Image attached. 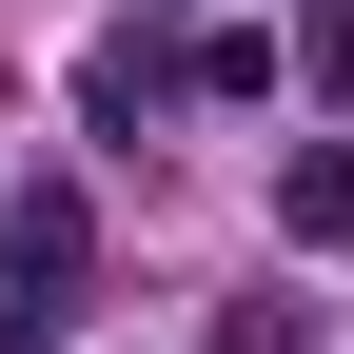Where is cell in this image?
I'll list each match as a JSON object with an SVG mask.
<instances>
[{"mask_svg": "<svg viewBox=\"0 0 354 354\" xmlns=\"http://www.w3.org/2000/svg\"><path fill=\"white\" fill-rule=\"evenodd\" d=\"M276 236H295V256L354 236V138H295V158H276Z\"/></svg>", "mask_w": 354, "mask_h": 354, "instance_id": "obj_2", "label": "cell"}, {"mask_svg": "<svg viewBox=\"0 0 354 354\" xmlns=\"http://www.w3.org/2000/svg\"><path fill=\"white\" fill-rule=\"evenodd\" d=\"M79 295V197H20L0 216V315H59Z\"/></svg>", "mask_w": 354, "mask_h": 354, "instance_id": "obj_1", "label": "cell"}, {"mask_svg": "<svg viewBox=\"0 0 354 354\" xmlns=\"http://www.w3.org/2000/svg\"><path fill=\"white\" fill-rule=\"evenodd\" d=\"M295 59H315V99L354 118V0H315V20H295Z\"/></svg>", "mask_w": 354, "mask_h": 354, "instance_id": "obj_3", "label": "cell"}]
</instances>
